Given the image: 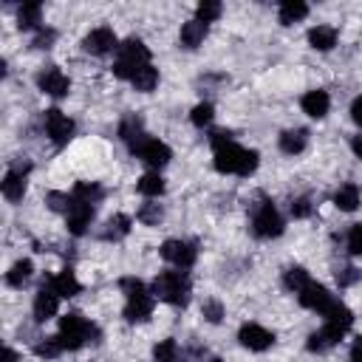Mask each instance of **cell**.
<instances>
[{
  "label": "cell",
  "mask_w": 362,
  "mask_h": 362,
  "mask_svg": "<svg viewBox=\"0 0 362 362\" xmlns=\"http://www.w3.org/2000/svg\"><path fill=\"white\" fill-rule=\"evenodd\" d=\"M59 294L51 288V283L45 280L40 288H37V294H34V305H31V314H34V320L37 322H48L51 317H57V311H59Z\"/></svg>",
  "instance_id": "2e32d148"
},
{
  "label": "cell",
  "mask_w": 362,
  "mask_h": 362,
  "mask_svg": "<svg viewBox=\"0 0 362 362\" xmlns=\"http://www.w3.org/2000/svg\"><path fill=\"white\" fill-rule=\"evenodd\" d=\"M212 119H215V107H212V102H198V105L192 107V113H189V122H192L195 127H209Z\"/></svg>",
  "instance_id": "d590c367"
},
{
  "label": "cell",
  "mask_w": 362,
  "mask_h": 362,
  "mask_svg": "<svg viewBox=\"0 0 362 362\" xmlns=\"http://www.w3.org/2000/svg\"><path fill=\"white\" fill-rule=\"evenodd\" d=\"M119 45H122V42H119L116 31L107 28V25L90 28V31L85 34V40H82V48H85L88 54H93V57H107V54L119 51Z\"/></svg>",
  "instance_id": "30bf717a"
},
{
  "label": "cell",
  "mask_w": 362,
  "mask_h": 362,
  "mask_svg": "<svg viewBox=\"0 0 362 362\" xmlns=\"http://www.w3.org/2000/svg\"><path fill=\"white\" fill-rule=\"evenodd\" d=\"M337 28L334 25H325V23H320V25H314L311 31H308V45L314 48V51H331L334 45H337Z\"/></svg>",
  "instance_id": "cb8c5ba5"
},
{
  "label": "cell",
  "mask_w": 362,
  "mask_h": 362,
  "mask_svg": "<svg viewBox=\"0 0 362 362\" xmlns=\"http://www.w3.org/2000/svg\"><path fill=\"white\" fill-rule=\"evenodd\" d=\"M42 127H45V136H48L57 147H62V144H68V141L74 139V122H71L59 107H48V110H45Z\"/></svg>",
  "instance_id": "9c48e42d"
},
{
  "label": "cell",
  "mask_w": 362,
  "mask_h": 362,
  "mask_svg": "<svg viewBox=\"0 0 362 362\" xmlns=\"http://www.w3.org/2000/svg\"><path fill=\"white\" fill-rule=\"evenodd\" d=\"M189 294H192V283L187 277L184 269H167V272H158L156 280H153V297L161 300V303H170V305H187L189 303Z\"/></svg>",
  "instance_id": "7a4b0ae2"
},
{
  "label": "cell",
  "mask_w": 362,
  "mask_h": 362,
  "mask_svg": "<svg viewBox=\"0 0 362 362\" xmlns=\"http://www.w3.org/2000/svg\"><path fill=\"white\" fill-rule=\"evenodd\" d=\"M215 153V170L218 173H229V175H252L257 170V153L246 150L235 141H226L221 147L212 150Z\"/></svg>",
  "instance_id": "3957f363"
},
{
  "label": "cell",
  "mask_w": 362,
  "mask_h": 362,
  "mask_svg": "<svg viewBox=\"0 0 362 362\" xmlns=\"http://www.w3.org/2000/svg\"><path fill=\"white\" fill-rule=\"evenodd\" d=\"M45 204H48V209H54V212H68L71 195H68V192H48V195H45Z\"/></svg>",
  "instance_id": "f35d334b"
},
{
  "label": "cell",
  "mask_w": 362,
  "mask_h": 362,
  "mask_svg": "<svg viewBox=\"0 0 362 362\" xmlns=\"http://www.w3.org/2000/svg\"><path fill=\"white\" fill-rule=\"evenodd\" d=\"M351 119H354V124H359L362 127V93L354 99V105H351Z\"/></svg>",
  "instance_id": "f6af8a7d"
},
{
  "label": "cell",
  "mask_w": 362,
  "mask_h": 362,
  "mask_svg": "<svg viewBox=\"0 0 362 362\" xmlns=\"http://www.w3.org/2000/svg\"><path fill=\"white\" fill-rule=\"evenodd\" d=\"M351 325H345V322H337V320H322V325L308 337V342H305V348L311 351V354H325V351H331L342 337H345V331H348Z\"/></svg>",
  "instance_id": "52a82bcc"
},
{
  "label": "cell",
  "mask_w": 362,
  "mask_h": 362,
  "mask_svg": "<svg viewBox=\"0 0 362 362\" xmlns=\"http://www.w3.org/2000/svg\"><path fill=\"white\" fill-rule=\"evenodd\" d=\"M308 17V6L303 3V0H283L280 6H277V20L283 23V25H294V23H300V20H305Z\"/></svg>",
  "instance_id": "d4e9b609"
},
{
  "label": "cell",
  "mask_w": 362,
  "mask_h": 362,
  "mask_svg": "<svg viewBox=\"0 0 362 362\" xmlns=\"http://www.w3.org/2000/svg\"><path fill=\"white\" fill-rule=\"evenodd\" d=\"M201 314H204V320H206V322L218 325V322L223 320V303H221V300H204Z\"/></svg>",
  "instance_id": "74e56055"
},
{
  "label": "cell",
  "mask_w": 362,
  "mask_h": 362,
  "mask_svg": "<svg viewBox=\"0 0 362 362\" xmlns=\"http://www.w3.org/2000/svg\"><path fill=\"white\" fill-rule=\"evenodd\" d=\"M3 362H20L17 351H14V348H6V351H3Z\"/></svg>",
  "instance_id": "7dc6e473"
},
{
  "label": "cell",
  "mask_w": 362,
  "mask_h": 362,
  "mask_svg": "<svg viewBox=\"0 0 362 362\" xmlns=\"http://www.w3.org/2000/svg\"><path fill=\"white\" fill-rule=\"evenodd\" d=\"M178 356H181V351H178V342H175L173 337L158 339V342L153 345V359H156V362H175Z\"/></svg>",
  "instance_id": "1f68e13d"
},
{
  "label": "cell",
  "mask_w": 362,
  "mask_h": 362,
  "mask_svg": "<svg viewBox=\"0 0 362 362\" xmlns=\"http://www.w3.org/2000/svg\"><path fill=\"white\" fill-rule=\"evenodd\" d=\"M359 277H362V272H359V269H354V266H345V269H339V272H337V283H339L342 288L354 286Z\"/></svg>",
  "instance_id": "7bdbcfd3"
},
{
  "label": "cell",
  "mask_w": 362,
  "mask_h": 362,
  "mask_svg": "<svg viewBox=\"0 0 362 362\" xmlns=\"http://www.w3.org/2000/svg\"><path fill=\"white\" fill-rule=\"evenodd\" d=\"M136 218H139L144 226H156V223L164 218V209H161V204H156V201H147V204H141V206H139Z\"/></svg>",
  "instance_id": "8d00e7d4"
},
{
  "label": "cell",
  "mask_w": 362,
  "mask_h": 362,
  "mask_svg": "<svg viewBox=\"0 0 362 362\" xmlns=\"http://www.w3.org/2000/svg\"><path fill=\"white\" fill-rule=\"evenodd\" d=\"M156 85H158V68H153V65L141 68V71L133 76V88H136L139 93H150V90H156Z\"/></svg>",
  "instance_id": "d6a6232c"
},
{
  "label": "cell",
  "mask_w": 362,
  "mask_h": 362,
  "mask_svg": "<svg viewBox=\"0 0 362 362\" xmlns=\"http://www.w3.org/2000/svg\"><path fill=\"white\" fill-rule=\"evenodd\" d=\"M308 283H311V277H308V272H305L303 266H288V269L283 272V286H286L291 294H300Z\"/></svg>",
  "instance_id": "f546056e"
},
{
  "label": "cell",
  "mask_w": 362,
  "mask_h": 362,
  "mask_svg": "<svg viewBox=\"0 0 362 362\" xmlns=\"http://www.w3.org/2000/svg\"><path fill=\"white\" fill-rule=\"evenodd\" d=\"M54 40H57V31L42 25V28H37V34H34L31 45H34V48H51V45H54Z\"/></svg>",
  "instance_id": "b9f144b4"
},
{
  "label": "cell",
  "mask_w": 362,
  "mask_h": 362,
  "mask_svg": "<svg viewBox=\"0 0 362 362\" xmlns=\"http://www.w3.org/2000/svg\"><path fill=\"white\" fill-rule=\"evenodd\" d=\"M348 359L351 362H362V334L351 342V351H348Z\"/></svg>",
  "instance_id": "ee69618b"
},
{
  "label": "cell",
  "mask_w": 362,
  "mask_h": 362,
  "mask_svg": "<svg viewBox=\"0 0 362 362\" xmlns=\"http://www.w3.org/2000/svg\"><path fill=\"white\" fill-rule=\"evenodd\" d=\"M57 337H59L65 351H79L82 345L96 342L99 331H96V325L88 317H82L79 311H71V314L59 317V334Z\"/></svg>",
  "instance_id": "5b68a950"
},
{
  "label": "cell",
  "mask_w": 362,
  "mask_h": 362,
  "mask_svg": "<svg viewBox=\"0 0 362 362\" xmlns=\"http://www.w3.org/2000/svg\"><path fill=\"white\" fill-rule=\"evenodd\" d=\"M300 107H303V113L311 116V119H325L328 110H331V96H328L325 90H320V88L305 90L303 99H300Z\"/></svg>",
  "instance_id": "e0dca14e"
},
{
  "label": "cell",
  "mask_w": 362,
  "mask_h": 362,
  "mask_svg": "<svg viewBox=\"0 0 362 362\" xmlns=\"http://www.w3.org/2000/svg\"><path fill=\"white\" fill-rule=\"evenodd\" d=\"M37 88H40L45 96L62 99V96H68V90H71V79H68L57 65H48V68H42V71L37 74Z\"/></svg>",
  "instance_id": "9a60e30c"
},
{
  "label": "cell",
  "mask_w": 362,
  "mask_h": 362,
  "mask_svg": "<svg viewBox=\"0 0 362 362\" xmlns=\"http://www.w3.org/2000/svg\"><path fill=\"white\" fill-rule=\"evenodd\" d=\"M147 65H153V62H150V48H147L139 37H127V40L119 45V51H116L113 74H116L119 79H130V82H133V76H136L141 68H147Z\"/></svg>",
  "instance_id": "277c9868"
},
{
  "label": "cell",
  "mask_w": 362,
  "mask_h": 362,
  "mask_svg": "<svg viewBox=\"0 0 362 362\" xmlns=\"http://www.w3.org/2000/svg\"><path fill=\"white\" fill-rule=\"evenodd\" d=\"M25 173H17V170H6V175H3V184H0V189H3V198L6 201H11V204H17V201H23V195H25Z\"/></svg>",
  "instance_id": "7402d4cb"
},
{
  "label": "cell",
  "mask_w": 362,
  "mask_h": 362,
  "mask_svg": "<svg viewBox=\"0 0 362 362\" xmlns=\"http://www.w3.org/2000/svg\"><path fill=\"white\" fill-rule=\"evenodd\" d=\"M206 31H209V25L201 23V20H189V23H184L181 31H178V42H181V48H187V51L198 48V45L206 40Z\"/></svg>",
  "instance_id": "ffe728a7"
},
{
  "label": "cell",
  "mask_w": 362,
  "mask_h": 362,
  "mask_svg": "<svg viewBox=\"0 0 362 362\" xmlns=\"http://www.w3.org/2000/svg\"><path fill=\"white\" fill-rule=\"evenodd\" d=\"M136 189L144 195V198H158V195H164V189H167V184H164V178H161V173H156V170H150V173H144L139 181H136Z\"/></svg>",
  "instance_id": "4316f807"
},
{
  "label": "cell",
  "mask_w": 362,
  "mask_h": 362,
  "mask_svg": "<svg viewBox=\"0 0 362 362\" xmlns=\"http://www.w3.org/2000/svg\"><path fill=\"white\" fill-rule=\"evenodd\" d=\"M17 25H20L23 31H37V28H42V6H40V3H25V6H20V11H17Z\"/></svg>",
  "instance_id": "484cf974"
},
{
  "label": "cell",
  "mask_w": 362,
  "mask_h": 362,
  "mask_svg": "<svg viewBox=\"0 0 362 362\" xmlns=\"http://www.w3.org/2000/svg\"><path fill=\"white\" fill-rule=\"evenodd\" d=\"M31 272H34L31 260H28V257H23V260H17V263L6 272V283H8L11 288H23V286L31 280Z\"/></svg>",
  "instance_id": "f1b7e54d"
},
{
  "label": "cell",
  "mask_w": 362,
  "mask_h": 362,
  "mask_svg": "<svg viewBox=\"0 0 362 362\" xmlns=\"http://www.w3.org/2000/svg\"><path fill=\"white\" fill-rule=\"evenodd\" d=\"M238 342H240L243 348L260 354V351H269V348L274 345V334H272L266 325H260V322H243L240 331H238Z\"/></svg>",
  "instance_id": "5bb4252c"
},
{
  "label": "cell",
  "mask_w": 362,
  "mask_h": 362,
  "mask_svg": "<svg viewBox=\"0 0 362 362\" xmlns=\"http://www.w3.org/2000/svg\"><path fill=\"white\" fill-rule=\"evenodd\" d=\"M119 288L124 294V320L127 322H147L150 314H153V288H147L139 277H122L119 280Z\"/></svg>",
  "instance_id": "6da1fadb"
},
{
  "label": "cell",
  "mask_w": 362,
  "mask_h": 362,
  "mask_svg": "<svg viewBox=\"0 0 362 362\" xmlns=\"http://www.w3.org/2000/svg\"><path fill=\"white\" fill-rule=\"evenodd\" d=\"M348 252L351 255H356V257H362V223H354L351 229H348Z\"/></svg>",
  "instance_id": "ab89813d"
},
{
  "label": "cell",
  "mask_w": 362,
  "mask_h": 362,
  "mask_svg": "<svg viewBox=\"0 0 362 362\" xmlns=\"http://www.w3.org/2000/svg\"><path fill=\"white\" fill-rule=\"evenodd\" d=\"M93 218H96V204H88V201H79V198L71 195V206H68V212H65L68 232L76 235V238L85 235L88 226L93 223Z\"/></svg>",
  "instance_id": "7c38bea8"
},
{
  "label": "cell",
  "mask_w": 362,
  "mask_h": 362,
  "mask_svg": "<svg viewBox=\"0 0 362 362\" xmlns=\"http://www.w3.org/2000/svg\"><path fill=\"white\" fill-rule=\"evenodd\" d=\"M277 144H280V150H283L286 156H300V153L305 150V144H308V130H305V127L283 130L280 139H277Z\"/></svg>",
  "instance_id": "44dd1931"
},
{
  "label": "cell",
  "mask_w": 362,
  "mask_h": 362,
  "mask_svg": "<svg viewBox=\"0 0 362 362\" xmlns=\"http://www.w3.org/2000/svg\"><path fill=\"white\" fill-rule=\"evenodd\" d=\"M158 255H161L170 266H175V269H189V266L195 263V257H198V249H195V243H192V240L170 238V240H164V243H161Z\"/></svg>",
  "instance_id": "ba28073f"
},
{
  "label": "cell",
  "mask_w": 362,
  "mask_h": 362,
  "mask_svg": "<svg viewBox=\"0 0 362 362\" xmlns=\"http://www.w3.org/2000/svg\"><path fill=\"white\" fill-rule=\"evenodd\" d=\"M62 351H65V348H62L59 337H42V339L34 345V354L42 356V359H57Z\"/></svg>",
  "instance_id": "836d02e7"
},
{
  "label": "cell",
  "mask_w": 362,
  "mask_h": 362,
  "mask_svg": "<svg viewBox=\"0 0 362 362\" xmlns=\"http://www.w3.org/2000/svg\"><path fill=\"white\" fill-rule=\"evenodd\" d=\"M71 195L79 198V201H88V204H99V201L105 198V189H102L96 181H79V184L71 189Z\"/></svg>",
  "instance_id": "4dcf8cb0"
},
{
  "label": "cell",
  "mask_w": 362,
  "mask_h": 362,
  "mask_svg": "<svg viewBox=\"0 0 362 362\" xmlns=\"http://www.w3.org/2000/svg\"><path fill=\"white\" fill-rule=\"evenodd\" d=\"M223 14V6L218 3V0H204V3H198V8H195V20H201V23H215L218 17Z\"/></svg>",
  "instance_id": "e575fe53"
},
{
  "label": "cell",
  "mask_w": 362,
  "mask_h": 362,
  "mask_svg": "<svg viewBox=\"0 0 362 362\" xmlns=\"http://www.w3.org/2000/svg\"><path fill=\"white\" fill-rule=\"evenodd\" d=\"M359 204H362V192H359V187H356L354 181L339 184V189L334 192V206H337L339 212H354Z\"/></svg>",
  "instance_id": "603a6c76"
},
{
  "label": "cell",
  "mask_w": 362,
  "mask_h": 362,
  "mask_svg": "<svg viewBox=\"0 0 362 362\" xmlns=\"http://www.w3.org/2000/svg\"><path fill=\"white\" fill-rule=\"evenodd\" d=\"M209 362H223V359H218V356H212V359H209Z\"/></svg>",
  "instance_id": "c3c4849f"
},
{
  "label": "cell",
  "mask_w": 362,
  "mask_h": 362,
  "mask_svg": "<svg viewBox=\"0 0 362 362\" xmlns=\"http://www.w3.org/2000/svg\"><path fill=\"white\" fill-rule=\"evenodd\" d=\"M175 362H187V359H184V356H178V359H175Z\"/></svg>",
  "instance_id": "681fc988"
},
{
  "label": "cell",
  "mask_w": 362,
  "mask_h": 362,
  "mask_svg": "<svg viewBox=\"0 0 362 362\" xmlns=\"http://www.w3.org/2000/svg\"><path fill=\"white\" fill-rule=\"evenodd\" d=\"M283 229H286V223H283V215L277 212L274 201L263 198L260 204H255V209H252V232H255V238L272 240V238H280Z\"/></svg>",
  "instance_id": "8992f818"
},
{
  "label": "cell",
  "mask_w": 362,
  "mask_h": 362,
  "mask_svg": "<svg viewBox=\"0 0 362 362\" xmlns=\"http://www.w3.org/2000/svg\"><path fill=\"white\" fill-rule=\"evenodd\" d=\"M133 156H136L139 161H144L150 170H156V173H158L164 164H170L173 150H170L164 141H158V139H150V136H147V139L133 150Z\"/></svg>",
  "instance_id": "4fadbf2b"
},
{
  "label": "cell",
  "mask_w": 362,
  "mask_h": 362,
  "mask_svg": "<svg viewBox=\"0 0 362 362\" xmlns=\"http://www.w3.org/2000/svg\"><path fill=\"white\" fill-rule=\"evenodd\" d=\"M119 139L127 144V150L133 153L144 139H147V133H144V122L136 116V113H130V116H124L122 119V124H119Z\"/></svg>",
  "instance_id": "ac0fdd59"
},
{
  "label": "cell",
  "mask_w": 362,
  "mask_h": 362,
  "mask_svg": "<svg viewBox=\"0 0 362 362\" xmlns=\"http://www.w3.org/2000/svg\"><path fill=\"white\" fill-rule=\"evenodd\" d=\"M130 218L127 215H122V212H116L113 218H107V223H105V229H102V238L105 240H122V238H127L130 235Z\"/></svg>",
  "instance_id": "83f0119b"
},
{
  "label": "cell",
  "mask_w": 362,
  "mask_h": 362,
  "mask_svg": "<svg viewBox=\"0 0 362 362\" xmlns=\"http://www.w3.org/2000/svg\"><path fill=\"white\" fill-rule=\"evenodd\" d=\"M311 198L308 195H300V198H294L291 201V206H288V212H291V218H308L311 215Z\"/></svg>",
  "instance_id": "60d3db41"
},
{
  "label": "cell",
  "mask_w": 362,
  "mask_h": 362,
  "mask_svg": "<svg viewBox=\"0 0 362 362\" xmlns=\"http://www.w3.org/2000/svg\"><path fill=\"white\" fill-rule=\"evenodd\" d=\"M297 300H300V305H303V308L317 311V314H322V317L337 305V297H334L322 283H314V280H311V283L297 294Z\"/></svg>",
  "instance_id": "8fae6325"
},
{
  "label": "cell",
  "mask_w": 362,
  "mask_h": 362,
  "mask_svg": "<svg viewBox=\"0 0 362 362\" xmlns=\"http://www.w3.org/2000/svg\"><path fill=\"white\" fill-rule=\"evenodd\" d=\"M351 150H354V156H356V158H362V133L351 139Z\"/></svg>",
  "instance_id": "bcb514c9"
},
{
  "label": "cell",
  "mask_w": 362,
  "mask_h": 362,
  "mask_svg": "<svg viewBox=\"0 0 362 362\" xmlns=\"http://www.w3.org/2000/svg\"><path fill=\"white\" fill-rule=\"evenodd\" d=\"M51 288L59 294V297H76L82 291V283L76 280V272L74 269H59L54 277H48Z\"/></svg>",
  "instance_id": "d6986e66"
}]
</instances>
